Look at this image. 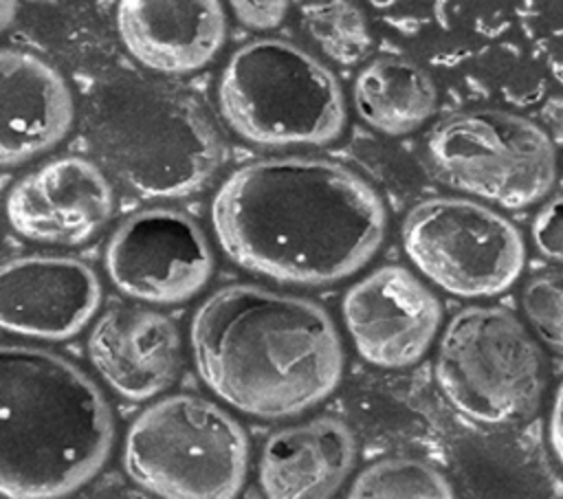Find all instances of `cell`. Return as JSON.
I'll list each match as a JSON object with an SVG mask.
<instances>
[{"label": "cell", "instance_id": "8992f818", "mask_svg": "<svg viewBox=\"0 0 563 499\" xmlns=\"http://www.w3.org/2000/svg\"><path fill=\"white\" fill-rule=\"evenodd\" d=\"M249 440L216 402L176 393L143 409L123 444V468L167 499H229L244 484Z\"/></svg>", "mask_w": 563, "mask_h": 499}, {"label": "cell", "instance_id": "30bf717a", "mask_svg": "<svg viewBox=\"0 0 563 499\" xmlns=\"http://www.w3.org/2000/svg\"><path fill=\"white\" fill-rule=\"evenodd\" d=\"M112 286L145 303L174 306L205 288L213 253L202 229L185 213L165 207L128 215L103 253Z\"/></svg>", "mask_w": 563, "mask_h": 499}, {"label": "cell", "instance_id": "8fae6325", "mask_svg": "<svg viewBox=\"0 0 563 499\" xmlns=\"http://www.w3.org/2000/svg\"><path fill=\"white\" fill-rule=\"evenodd\" d=\"M341 312L361 358L385 369L418 363L442 321L438 297L398 264L380 266L356 281L345 292Z\"/></svg>", "mask_w": 563, "mask_h": 499}, {"label": "cell", "instance_id": "484cf974", "mask_svg": "<svg viewBox=\"0 0 563 499\" xmlns=\"http://www.w3.org/2000/svg\"><path fill=\"white\" fill-rule=\"evenodd\" d=\"M18 9V0H2V26H7Z\"/></svg>", "mask_w": 563, "mask_h": 499}, {"label": "cell", "instance_id": "603a6c76", "mask_svg": "<svg viewBox=\"0 0 563 499\" xmlns=\"http://www.w3.org/2000/svg\"><path fill=\"white\" fill-rule=\"evenodd\" d=\"M233 15L249 29L268 31L282 24L288 0H229Z\"/></svg>", "mask_w": 563, "mask_h": 499}, {"label": "cell", "instance_id": "d6986e66", "mask_svg": "<svg viewBox=\"0 0 563 499\" xmlns=\"http://www.w3.org/2000/svg\"><path fill=\"white\" fill-rule=\"evenodd\" d=\"M301 20L312 42L336 64L354 66L372 48L367 20L352 0H312Z\"/></svg>", "mask_w": 563, "mask_h": 499}, {"label": "cell", "instance_id": "cb8c5ba5", "mask_svg": "<svg viewBox=\"0 0 563 499\" xmlns=\"http://www.w3.org/2000/svg\"><path fill=\"white\" fill-rule=\"evenodd\" d=\"M548 437H550V448L559 464L563 466V382L556 389L552 411H550V422H548Z\"/></svg>", "mask_w": 563, "mask_h": 499}, {"label": "cell", "instance_id": "9a60e30c", "mask_svg": "<svg viewBox=\"0 0 563 499\" xmlns=\"http://www.w3.org/2000/svg\"><path fill=\"white\" fill-rule=\"evenodd\" d=\"M117 31L125 51L163 75L194 73L224 44L220 0H119Z\"/></svg>", "mask_w": 563, "mask_h": 499}, {"label": "cell", "instance_id": "e0dca14e", "mask_svg": "<svg viewBox=\"0 0 563 499\" xmlns=\"http://www.w3.org/2000/svg\"><path fill=\"white\" fill-rule=\"evenodd\" d=\"M356 464L352 429L332 415L273 433L257 464V481L271 499L332 497Z\"/></svg>", "mask_w": 563, "mask_h": 499}, {"label": "cell", "instance_id": "d4e9b609", "mask_svg": "<svg viewBox=\"0 0 563 499\" xmlns=\"http://www.w3.org/2000/svg\"><path fill=\"white\" fill-rule=\"evenodd\" d=\"M545 117H548V121H550L552 125L563 127V99H552V101H548V106H545Z\"/></svg>", "mask_w": 563, "mask_h": 499}, {"label": "cell", "instance_id": "3957f363", "mask_svg": "<svg viewBox=\"0 0 563 499\" xmlns=\"http://www.w3.org/2000/svg\"><path fill=\"white\" fill-rule=\"evenodd\" d=\"M114 418L103 391L68 358L33 345L0 347V492L55 499L108 462Z\"/></svg>", "mask_w": 563, "mask_h": 499}, {"label": "cell", "instance_id": "7c38bea8", "mask_svg": "<svg viewBox=\"0 0 563 499\" xmlns=\"http://www.w3.org/2000/svg\"><path fill=\"white\" fill-rule=\"evenodd\" d=\"M4 207L18 235L53 246H79L110 222L114 193L92 160L62 156L22 176Z\"/></svg>", "mask_w": 563, "mask_h": 499}, {"label": "cell", "instance_id": "6da1fadb", "mask_svg": "<svg viewBox=\"0 0 563 499\" xmlns=\"http://www.w3.org/2000/svg\"><path fill=\"white\" fill-rule=\"evenodd\" d=\"M385 224L372 185L325 158L249 163L211 202V226L231 262L297 286H323L361 270L378 251Z\"/></svg>", "mask_w": 563, "mask_h": 499}, {"label": "cell", "instance_id": "44dd1931", "mask_svg": "<svg viewBox=\"0 0 563 499\" xmlns=\"http://www.w3.org/2000/svg\"><path fill=\"white\" fill-rule=\"evenodd\" d=\"M521 310L537 336L563 354V270L532 275L521 290Z\"/></svg>", "mask_w": 563, "mask_h": 499}, {"label": "cell", "instance_id": "ac0fdd59", "mask_svg": "<svg viewBox=\"0 0 563 499\" xmlns=\"http://www.w3.org/2000/svg\"><path fill=\"white\" fill-rule=\"evenodd\" d=\"M356 114L387 136L418 130L435 110L433 79L405 57H376L361 68L354 81Z\"/></svg>", "mask_w": 563, "mask_h": 499}, {"label": "cell", "instance_id": "5b68a950", "mask_svg": "<svg viewBox=\"0 0 563 499\" xmlns=\"http://www.w3.org/2000/svg\"><path fill=\"white\" fill-rule=\"evenodd\" d=\"M218 103L229 127L264 147L323 145L345 125L334 73L292 42L260 37L227 62Z\"/></svg>", "mask_w": 563, "mask_h": 499}, {"label": "cell", "instance_id": "4fadbf2b", "mask_svg": "<svg viewBox=\"0 0 563 499\" xmlns=\"http://www.w3.org/2000/svg\"><path fill=\"white\" fill-rule=\"evenodd\" d=\"M101 306L97 273L66 255H24L0 268L2 330L42 341L81 332Z\"/></svg>", "mask_w": 563, "mask_h": 499}, {"label": "cell", "instance_id": "ba28073f", "mask_svg": "<svg viewBox=\"0 0 563 499\" xmlns=\"http://www.w3.org/2000/svg\"><path fill=\"white\" fill-rule=\"evenodd\" d=\"M427 156L442 182L506 209L539 202L556 180L550 136L506 110L482 108L442 119L427 136Z\"/></svg>", "mask_w": 563, "mask_h": 499}, {"label": "cell", "instance_id": "7402d4cb", "mask_svg": "<svg viewBox=\"0 0 563 499\" xmlns=\"http://www.w3.org/2000/svg\"><path fill=\"white\" fill-rule=\"evenodd\" d=\"M530 233L537 251L543 257L563 264V196H556L541 207L532 220Z\"/></svg>", "mask_w": 563, "mask_h": 499}, {"label": "cell", "instance_id": "7a4b0ae2", "mask_svg": "<svg viewBox=\"0 0 563 499\" xmlns=\"http://www.w3.org/2000/svg\"><path fill=\"white\" fill-rule=\"evenodd\" d=\"M202 382L255 418L297 415L330 396L343 374V345L314 301L255 284L211 292L189 325Z\"/></svg>", "mask_w": 563, "mask_h": 499}, {"label": "cell", "instance_id": "277c9868", "mask_svg": "<svg viewBox=\"0 0 563 499\" xmlns=\"http://www.w3.org/2000/svg\"><path fill=\"white\" fill-rule=\"evenodd\" d=\"M86 127L103 165L145 198L191 193L218 165V138L200 106L152 79L117 77L97 88Z\"/></svg>", "mask_w": 563, "mask_h": 499}, {"label": "cell", "instance_id": "2e32d148", "mask_svg": "<svg viewBox=\"0 0 563 499\" xmlns=\"http://www.w3.org/2000/svg\"><path fill=\"white\" fill-rule=\"evenodd\" d=\"M75 103L66 79L22 48L0 53V165H22L55 147L73 127Z\"/></svg>", "mask_w": 563, "mask_h": 499}, {"label": "cell", "instance_id": "ffe728a7", "mask_svg": "<svg viewBox=\"0 0 563 499\" xmlns=\"http://www.w3.org/2000/svg\"><path fill=\"white\" fill-rule=\"evenodd\" d=\"M451 481L433 466L411 457H387L363 468L347 497L354 499H449L453 497Z\"/></svg>", "mask_w": 563, "mask_h": 499}, {"label": "cell", "instance_id": "9c48e42d", "mask_svg": "<svg viewBox=\"0 0 563 499\" xmlns=\"http://www.w3.org/2000/svg\"><path fill=\"white\" fill-rule=\"evenodd\" d=\"M400 240L411 264L457 297H495L523 270L526 244L517 226L466 198L435 196L413 204Z\"/></svg>", "mask_w": 563, "mask_h": 499}, {"label": "cell", "instance_id": "5bb4252c", "mask_svg": "<svg viewBox=\"0 0 563 499\" xmlns=\"http://www.w3.org/2000/svg\"><path fill=\"white\" fill-rule=\"evenodd\" d=\"M88 358L112 391L134 402L150 400L178 376L180 334L156 310L114 306L92 325Z\"/></svg>", "mask_w": 563, "mask_h": 499}, {"label": "cell", "instance_id": "52a82bcc", "mask_svg": "<svg viewBox=\"0 0 563 499\" xmlns=\"http://www.w3.org/2000/svg\"><path fill=\"white\" fill-rule=\"evenodd\" d=\"M435 382L462 415L515 424L532 415L545 389V361L515 314L495 306L460 310L442 332Z\"/></svg>", "mask_w": 563, "mask_h": 499}]
</instances>
